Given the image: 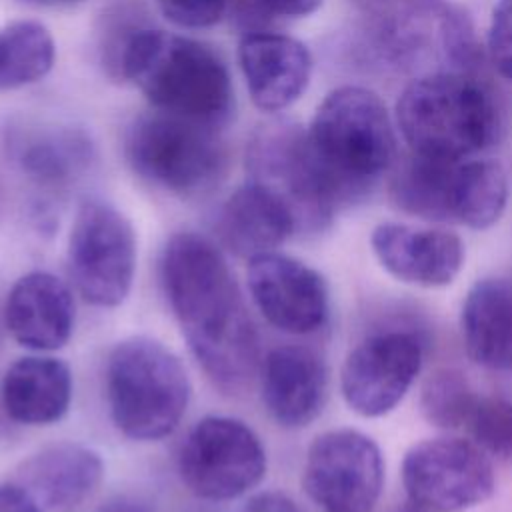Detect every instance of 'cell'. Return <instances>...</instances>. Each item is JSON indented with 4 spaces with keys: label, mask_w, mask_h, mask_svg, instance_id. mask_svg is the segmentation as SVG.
<instances>
[{
    "label": "cell",
    "mask_w": 512,
    "mask_h": 512,
    "mask_svg": "<svg viewBox=\"0 0 512 512\" xmlns=\"http://www.w3.org/2000/svg\"><path fill=\"white\" fill-rule=\"evenodd\" d=\"M396 124L412 154L462 160L498 142L504 116L480 72H438L406 84Z\"/></svg>",
    "instance_id": "cell-3"
},
{
    "label": "cell",
    "mask_w": 512,
    "mask_h": 512,
    "mask_svg": "<svg viewBox=\"0 0 512 512\" xmlns=\"http://www.w3.org/2000/svg\"><path fill=\"white\" fill-rule=\"evenodd\" d=\"M70 278L92 306L116 308L132 288L136 272V232L110 202L84 200L72 220L66 248Z\"/></svg>",
    "instance_id": "cell-10"
},
{
    "label": "cell",
    "mask_w": 512,
    "mask_h": 512,
    "mask_svg": "<svg viewBox=\"0 0 512 512\" xmlns=\"http://www.w3.org/2000/svg\"><path fill=\"white\" fill-rule=\"evenodd\" d=\"M178 474L194 496L228 502L262 482L266 450L246 422L230 416H206L194 424L180 446Z\"/></svg>",
    "instance_id": "cell-11"
},
{
    "label": "cell",
    "mask_w": 512,
    "mask_h": 512,
    "mask_svg": "<svg viewBox=\"0 0 512 512\" xmlns=\"http://www.w3.org/2000/svg\"><path fill=\"white\" fill-rule=\"evenodd\" d=\"M120 80L132 82L164 114L208 128L230 122L236 108L232 76L208 44L142 26L130 40Z\"/></svg>",
    "instance_id": "cell-2"
},
{
    "label": "cell",
    "mask_w": 512,
    "mask_h": 512,
    "mask_svg": "<svg viewBox=\"0 0 512 512\" xmlns=\"http://www.w3.org/2000/svg\"><path fill=\"white\" fill-rule=\"evenodd\" d=\"M488 60L500 78L512 84V0H498L488 26Z\"/></svg>",
    "instance_id": "cell-31"
},
{
    "label": "cell",
    "mask_w": 512,
    "mask_h": 512,
    "mask_svg": "<svg viewBox=\"0 0 512 512\" xmlns=\"http://www.w3.org/2000/svg\"><path fill=\"white\" fill-rule=\"evenodd\" d=\"M370 248L392 278L418 288L452 284L466 260L464 242L456 232L404 222L376 224Z\"/></svg>",
    "instance_id": "cell-16"
},
{
    "label": "cell",
    "mask_w": 512,
    "mask_h": 512,
    "mask_svg": "<svg viewBox=\"0 0 512 512\" xmlns=\"http://www.w3.org/2000/svg\"><path fill=\"white\" fill-rule=\"evenodd\" d=\"M0 512H44L34 496L18 482L0 484Z\"/></svg>",
    "instance_id": "cell-33"
},
{
    "label": "cell",
    "mask_w": 512,
    "mask_h": 512,
    "mask_svg": "<svg viewBox=\"0 0 512 512\" xmlns=\"http://www.w3.org/2000/svg\"><path fill=\"white\" fill-rule=\"evenodd\" d=\"M56 62L50 30L36 20H14L0 28V92L42 80Z\"/></svg>",
    "instance_id": "cell-25"
},
{
    "label": "cell",
    "mask_w": 512,
    "mask_h": 512,
    "mask_svg": "<svg viewBox=\"0 0 512 512\" xmlns=\"http://www.w3.org/2000/svg\"><path fill=\"white\" fill-rule=\"evenodd\" d=\"M248 292L268 324L286 334H312L328 318L324 276L298 258L266 252L248 260Z\"/></svg>",
    "instance_id": "cell-15"
},
{
    "label": "cell",
    "mask_w": 512,
    "mask_h": 512,
    "mask_svg": "<svg viewBox=\"0 0 512 512\" xmlns=\"http://www.w3.org/2000/svg\"><path fill=\"white\" fill-rule=\"evenodd\" d=\"M462 428L488 456L512 464V396L478 392Z\"/></svg>",
    "instance_id": "cell-27"
},
{
    "label": "cell",
    "mask_w": 512,
    "mask_h": 512,
    "mask_svg": "<svg viewBox=\"0 0 512 512\" xmlns=\"http://www.w3.org/2000/svg\"><path fill=\"white\" fill-rule=\"evenodd\" d=\"M382 486V452L368 434L334 428L308 446L302 488L324 512H372Z\"/></svg>",
    "instance_id": "cell-13"
},
{
    "label": "cell",
    "mask_w": 512,
    "mask_h": 512,
    "mask_svg": "<svg viewBox=\"0 0 512 512\" xmlns=\"http://www.w3.org/2000/svg\"><path fill=\"white\" fill-rule=\"evenodd\" d=\"M140 10L132 4H114L110 6L102 18L98 28V54L106 74L114 80H120V66L124 52L132 40V36L146 26L140 18Z\"/></svg>",
    "instance_id": "cell-28"
},
{
    "label": "cell",
    "mask_w": 512,
    "mask_h": 512,
    "mask_svg": "<svg viewBox=\"0 0 512 512\" xmlns=\"http://www.w3.org/2000/svg\"><path fill=\"white\" fill-rule=\"evenodd\" d=\"M260 384L268 414L284 428H304L324 410L328 368L306 346H278L262 360Z\"/></svg>",
    "instance_id": "cell-19"
},
{
    "label": "cell",
    "mask_w": 512,
    "mask_h": 512,
    "mask_svg": "<svg viewBox=\"0 0 512 512\" xmlns=\"http://www.w3.org/2000/svg\"><path fill=\"white\" fill-rule=\"evenodd\" d=\"M102 456L84 444L60 442L28 456L16 474L44 512H74L98 490Z\"/></svg>",
    "instance_id": "cell-20"
},
{
    "label": "cell",
    "mask_w": 512,
    "mask_h": 512,
    "mask_svg": "<svg viewBox=\"0 0 512 512\" xmlns=\"http://www.w3.org/2000/svg\"><path fill=\"white\" fill-rule=\"evenodd\" d=\"M390 192L402 212L426 222L486 230L506 208L508 180L500 162L490 158L442 160L410 152Z\"/></svg>",
    "instance_id": "cell-6"
},
{
    "label": "cell",
    "mask_w": 512,
    "mask_h": 512,
    "mask_svg": "<svg viewBox=\"0 0 512 512\" xmlns=\"http://www.w3.org/2000/svg\"><path fill=\"white\" fill-rule=\"evenodd\" d=\"M118 512H142V510H130V508H128V510H118Z\"/></svg>",
    "instance_id": "cell-37"
},
{
    "label": "cell",
    "mask_w": 512,
    "mask_h": 512,
    "mask_svg": "<svg viewBox=\"0 0 512 512\" xmlns=\"http://www.w3.org/2000/svg\"><path fill=\"white\" fill-rule=\"evenodd\" d=\"M460 330L470 362L512 384V286L502 278L474 282L460 308Z\"/></svg>",
    "instance_id": "cell-22"
},
{
    "label": "cell",
    "mask_w": 512,
    "mask_h": 512,
    "mask_svg": "<svg viewBox=\"0 0 512 512\" xmlns=\"http://www.w3.org/2000/svg\"><path fill=\"white\" fill-rule=\"evenodd\" d=\"M476 394L466 374L456 368H440L422 386V416L436 428L458 430L464 426Z\"/></svg>",
    "instance_id": "cell-26"
},
{
    "label": "cell",
    "mask_w": 512,
    "mask_h": 512,
    "mask_svg": "<svg viewBox=\"0 0 512 512\" xmlns=\"http://www.w3.org/2000/svg\"><path fill=\"white\" fill-rule=\"evenodd\" d=\"M124 156L142 180L182 198L210 192L228 170V150L216 128L158 110L132 120Z\"/></svg>",
    "instance_id": "cell-7"
},
{
    "label": "cell",
    "mask_w": 512,
    "mask_h": 512,
    "mask_svg": "<svg viewBox=\"0 0 512 512\" xmlns=\"http://www.w3.org/2000/svg\"><path fill=\"white\" fill-rule=\"evenodd\" d=\"M400 476L408 502L424 512H466L496 492L488 454L472 440L456 436L426 438L410 446Z\"/></svg>",
    "instance_id": "cell-12"
},
{
    "label": "cell",
    "mask_w": 512,
    "mask_h": 512,
    "mask_svg": "<svg viewBox=\"0 0 512 512\" xmlns=\"http://www.w3.org/2000/svg\"><path fill=\"white\" fill-rule=\"evenodd\" d=\"M76 308L64 280L46 270L20 276L6 298L4 322L10 336L34 352H52L68 344Z\"/></svg>",
    "instance_id": "cell-18"
},
{
    "label": "cell",
    "mask_w": 512,
    "mask_h": 512,
    "mask_svg": "<svg viewBox=\"0 0 512 512\" xmlns=\"http://www.w3.org/2000/svg\"><path fill=\"white\" fill-rule=\"evenodd\" d=\"M24 2L42 4V6H74V4H80L84 0H24Z\"/></svg>",
    "instance_id": "cell-35"
},
{
    "label": "cell",
    "mask_w": 512,
    "mask_h": 512,
    "mask_svg": "<svg viewBox=\"0 0 512 512\" xmlns=\"http://www.w3.org/2000/svg\"><path fill=\"white\" fill-rule=\"evenodd\" d=\"M322 0H232V16L246 32L268 30L274 18H304L318 10Z\"/></svg>",
    "instance_id": "cell-29"
},
{
    "label": "cell",
    "mask_w": 512,
    "mask_h": 512,
    "mask_svg": "<svg viewBox=\"0 0 512 512\" xmlns=\"http://www.w3.org/2000/svg\"><path fill=\"white\" fill-rule=\"evenodd\" d=\"M238 64L256 108L282 112L308 88L312 56L306 44L282 32H244L238 44Z\"/></svg>",
    "instance_id": "cell-17"
},
{
    "label": "cell",
    "mask_w": 512,
    "mask_h": 512,
    "mask_svg": "<svg viewBox=\"0 0 512 512\" xmlns=\"http://www.w3.org/2000/svg\"><path fill=\"white\" fill-rule=\"evenodd\" d=\"M424 362V346L414 332L386 330L358 342L344 358L340 392L352 412L382 418L396 410Z\"/></svg>",
    "instance_id": "cell-14"
},
{
    "label": "cell",
    "mask_w": 512,
    "mask_h": 512,
    "mask_svg": "<svg viewBox=\"0 0 512 512\" xmlns=\"http://www.w3.org/2000/svg\"><path fill=\"white\" fill-rule=\"evenodd\" d=\"M160 14L178 28L204 30L216 26L232 0H156Z\"/></svg>",
    "instance_id": "cell-30"
},
{
    "label": "cell",
    "mask_w": 512,
    "mask_h": 512,
    "mask_svg": "<svg viewBox=\"0 0 512 512\" xmlns=\"http://www.w3.org/2000/svg\"><path fill=\"white\" fill-rule=\"evenodd\" d=\"M298 230L288 204L266 186L248 180L220 208L218 234L240 258L274 252Z\"/></svg>",
    "instance_id": "cell-23"
},
{
    "label": "cell",
    "mask_w": 512,
    "mask_h": 512,
    "mask_svg": "<svg viewBox=\"0 0 512 512\" xmlns=\"http://www.w3.org/2000/svg\"><path fill=\"white\" fill-rule=\"evenodd\" d=\"M246 170L280 196L292 210L298 230H316L330 222L338 202L312 154L308 132L292 120L260 124L246 146Z\"/></svg>",
    "instance_id": "cell-9"
},
{
    "label": "cell",
    "mask_w": 512,
    "mask_h": 512,
    "mask_svg": "<svg viewBox=\"0 0 512 512\" xmlns=\"http://www.w3.org/2000/svg\"><path fill=\"white\" fill-rule=\"evenodd\" d=\"M350 2L370 20H380L394 14L396 10L406 6L410 0H350Z\"/></svg>",
    "instance_id": "cell-34"
},
{
    "label": "cell",
    "mask_w": 512,
    "mask_h": 512,
    "mask_svg": "<svg viewBox=\"0 0 512 512\" xmlns=\"http://www.w3.org/2000/svg\"><path fill=\"white\" fill-rule=\"evenodd\" d=\"M368 32L372 54L398 72L424 76L480 72L482 66L470 18L442 0H410L394 14L370 20Z\"/></svg>",
    "instance_id": "cell-8"
},
{
    "label": "cell",
    "mask_w": 512,
    "mask_h": 512,
    "mask_svg": "<svg viewBox=\"0 0 512 512\" xmlns=\"http://www.w3.org/2000/svg\"><path fill=\"white\" fill-rule=\"evenodd\" d=\"M4 142L16 168L48 190L74 184L96 160L90 136L72 126H10Z\"/></svg>",
    "instance_id": "cell-21"
},
{
    "label": "cell",
    "mask_w": 512,
    "mask_h": 512,
    "mask_svg": "<svg viewBox=\"0 0 512 512\" xmlns=\"http://www.w3.org/2000/svg\"><path fill=\"white\" fill-rule=\"evenodd\" d=\"M240 512H304L302 506L284 492H258L242 506Z\"/></svg>",
    "instance_id": "cell-32"
},
{
    "label": "cell",
    "mask_w": 512,
    "mask_h": 512,
    "mask_svg": "<svg viewBox=\"0 0 512 512\" xmlns=\"http://www.w3.org/2000/svg\"><path fill=\"white\" fill-rule=\"evenodd\" d=\"M170 310L206 376L224 390L256 372L260 344L224 252L198 232L170 236L160 258Z\"/></svg>",
    "instance_id": "cell-1"
},
{
    "label": "cell",
    "mask_w": 512,
    "mask_h": 512,
    "mask_svg": "<svg viewBox=\"0 0 512 512\" xmlns=\"http://www.w3.org/2000/svg\"><path fill=\"white\" fill-rule=\"evenodd\" d=\"M192 386L180 358L160 340H120L106 364V398L114 426L130 440L154 442L182 422Z\"/></svg>",
    "instance_id": "cell-5"
},
{
    "label": "cell",
    "mask_w": 512,
    "mask_h": 512,
    "mask_svg": "<svg viewBox=\"0 0 512 512\" xmlns=\"http://www.w3.org/2000/svg\"><path fill=\"white\" fill-rule=\"evenodd\" d=\"M72 390L74 380L66 362L32 354L14 360L6 368L0 398L10 420L26 426H50L66 416Z\"/></svg>",
    "instance_id": "cell-24"
},
{
    "label": "cell",
    "mask_w": 512,
    "mask_h": 512,
    "mask_svg": "<svg viewBox=\"0 0 512 512\" xmlns=\"http://www.w3.org/2000/svg\"><path fill=\"white\" fill-rule=\"evenodd\" d=\"M402 512H424V510H420V508H416V506H412V504L408 502V506H406Z\"/></svg>",
    "instance_id": "cell-36"
},
{
    "label": "cell",
    "mask_w": 512,
    "mask_h": 512,
    "mask_svg": "<svg viewBox=\"0 0 512 512\" xmlns=\"http://www.w3.org/2000/svg\"><path fill=\"white\" fill-rule=\"evenodd\" d=\"M306 132L338 206L364 198L396 160L386 104L364 86L346 84L328 92Z\"/></svg>",
    "instance_id": "cell-4"
}]
</instances>
